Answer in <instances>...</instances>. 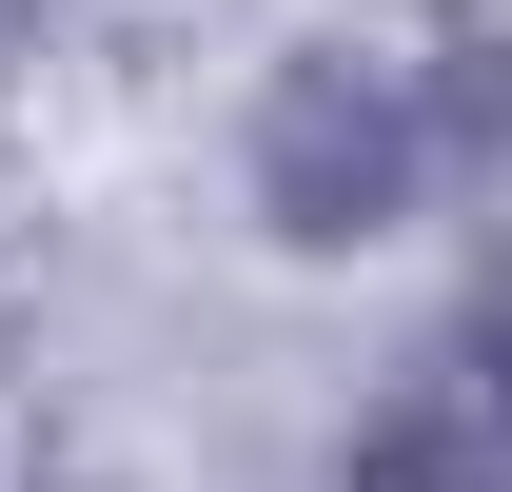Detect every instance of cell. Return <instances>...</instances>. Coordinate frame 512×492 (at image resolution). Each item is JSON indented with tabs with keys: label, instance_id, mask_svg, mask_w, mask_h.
<instances>
[{
	"label": "cell",
	"instance_id": "obj_1",
	"mask_svg": "<svg viewBox=\"0 0 512 492\" xmlns=\"http://www.w3.org/2000/svg\"><path fill=\"white\" fill-rule=\"evenodd\" d=\"M453 138H434V79L414 60H355V40H296L237 119V197L276 256H375L394 217H434Z\"/></svg>",
	"mask_w": 512,
	"mask_h": 492
},
{
	"label": "cell",
	"instance_id": "obj_2",
	"mask_svg": "<svg viewBox=\"0 0 512 492\" xmlns=\"http://www.w3.org/2000/svg\"><path fill=\"white\" fill-rule=\"evenodd\" d=\"M355 492H512V276L394 355V394L355 414Z\"/></svg>",
	"mask_w": 512,
	"mask_h": 492
},
{
	"label": "cell",
	"instance_id": "obj_3",
	"mask_svg": "<svg viewBox=\"0 0 512 492\" xmlns=\"http://www.w3.org/2000/svg\"><path fill=\"white\" fill-rule=\"evenodd\" d=\"M434 79V138L453 158H512V40H453V60H414Z\"/></svg>",
	"mask_w": 512,
	"mask_h": 492
},
{
	"label": "cell",
	"instance_id": "obj_4",
	"mask_svg": "<svg viewBox=\"0 0 512 492\" xmlns=\"http://www.w3.org/2000/svg\"><path fill=\"white\" fill-rule=\"evenodd\" d=\"M0 20H20V0H0Z\"/></svg>",
	"mask_w": 512,
	"mask_h": 492
}]
</instances>
